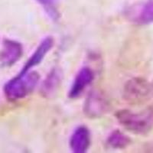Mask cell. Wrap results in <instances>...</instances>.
<instances>
[{
	"label": "cell",
	"mask_w": 153,
	"mask_h": 153,
	"mask_svg": "<svg viewBox=\"0 0 153 153\" xmlns=\"http://www.w3.org/2000/svg\"><path fill=\"white\" fill-rule=\"evenodd\" d=\"M131 20L136 24L146 25L153 22V1H149L139 9V12L132 15Z\"/></svg>",
	"instance_id": "obj_10"
},
{
	"label": "cell",
	"mask_w": 153,
	"mask_h": 153,
	"mask_svg": "<svg viewBox=\"0 0 153 153\" xmlns=\"http://www.w3.org/2000/svg\"><path fill=\"white\" fill-rule=\"evenodd\" d=\"M42 7L48 16L53 22H57L60 19V12L58 9L59 0H35Z\"/></svg>",
	"instance_id": "obj_12"
},
{
	"label": "cell",
	"mask_w": 153,
	"mask_h": 153,
	"mask_svg": "<svg viewBox=\"0 0 153 153\" xmlns=\"http://www.w3.org/2000/svg\"><path fill=\"white\" fill-rule=\"evenodd\" d=\"M109 101L100 91H94L87 96L84 105V113L91 118H98L109 110Z\"/></svg>",
	"instance_id": "obj_4"
},
{
	"label": "cell",
	"mask_w": 153,
	"mask_h": 153,
	"mask_svg": "<svg viewBox=\"0 0 153 153\" xmlns=\"http://www.w3.org/2000/svg\"><path fill=\"white\" fill-rule=\"evenodd\" d=\"M116 118L128 131L136 134L147 133L153 128V108H146L139 112L119 110L116 113Z\"/></svg>",
	"instance_id": "obj_2"
},
{
	"label": "cell",
	"mask_w": 153,
	"mask_h": 153,
	"mask_svg": "<svg viewBox=\"0 0 153 153\" xmlns=\"http://www.w3.org/2000/svg\"><path fill=\"white\" fill-rule=\"evenodd\" d=\"M23 54L22 45L13 39H5L0 53V61L4 66H12L19 61Z\"/></svg>",
	"instance_id": "obj_7"
},
{
	"label": "cell",
	"mask_w": 153,
	"mask_h": 153,
	"mask_svg": "<svg viewBox=\"0 0 153 153\" xmlns=\"http://www.w3.org/2000/svg\"><path fill=\"white\" fill-rule=\"evenodd\" d=\"M54 46V38L51 36L45 38L38 45L34 52L32 53L28 61L25 62L21 71H28L35 67L38 66L42 62L48 53L51 50Z\"/></svg>",
	"instance_id": "obj_8"
},
{
	"label": "cell",
	"mask_w": 153,
	"mask_h": 153,
	"mask_svg": "<svg viewBox=\"0 0 153 153\" xmlns=\"http://www.w3.org/2000/svg\"><path fill=\"white\" fill-rule=\"evenodd\" d=\"M39 80L40 76L36 71H20L5 84L4 94L10 101L24 99L35 90Z\"/></svg>",
	"instance_id": "obj_1"
},
{
	"label": "cell",
	"mask_w": 153,
	"mask_h": 153,
	"mask_svg": "<svg viewBox=\"0 0 153 153\" xmlns=\"http://www.w3.org/2000/svg\"><path fill=\"white\" fill-rule=\"evenodd\" d=\"M61 72L58 68H53L42 82L41 93L46 98L51 97L57 92L61 82Z\"/></svg>",
	"instance_id": "obj_9"
},
{
	"label": "cell",
	"mask_w": 153,
	"mask_h": 153,
	"mask_svg": "<svg viewBox=\"0 0 153 153\" xmlns=\"http://www.w3.org/2000/svg\"><path fill=\"white\" fill-rule=\"evenodd\" d=\"M151 93V84L147 80L141 77H134L126 83L123 97L130 103H141L149 97Z\"/></svg>",
	"instance_id": "obj_3"
},
{
	"label": "cell",
	"mask_w": 153,
	"mask_h": 153,
	"mask_svg": "<svg viewBox=\"0 0 153 153\" xmlns=\"http://www.w3.org/2000/svg\"><path fill=\"white\" fill-rule=\"evenodd\" d=\"M91 143V135L85 126L76 127L69 139L70 149L74 153H85Z\"/></svg>",
	"instance_id": "obj_6"
},
{
	"label": "cell",
	"mask_w": 153,
	"mask_h": 153,
	"mask_svg": "<svg viewBox=\"0 0 153 153\" xmlns=\"http://www.w3.org/2000/svg\"><path fill=\"white\" fill-rule=\"evenodd\" d=\"M151 87H152V93L153 94V82H152V84H151Z\"/></svg>",
	"instance_id": "obj_13"
},
{
	"label": "cell",
	"mask_w": 153,
	"mask_h": 153,
	"mask_svg": "<svg viewBox=\"0 0 153 153\" xmlns=\"http://www.w3.org/2000/svg\"><path fill=\"white\" fill-rule=\"evenodd\" d=\"M106 143L110 148L114 149H123L130 143V139L119 130H114L108 136Z\"/></svg>",
	"instance_id": "obj_11"
},
{
	"label": "cell",
	"mask_w": 153,
	"mask_h": 153,
	"mask_svg": "<svg viewBox=\"0 0 153 153\" xmlns=\"http://www.w3.org/2000/svg\"><path fill=\"white\" fill-rule=\"evenodd\" d=\"M95 74L94 71L89 67H83L78 71L70 87L68 97L71 99L78 98L86 89L92 84Z\"/></svg>",
	"instance_id": "obj_5"
}]
</instances>
